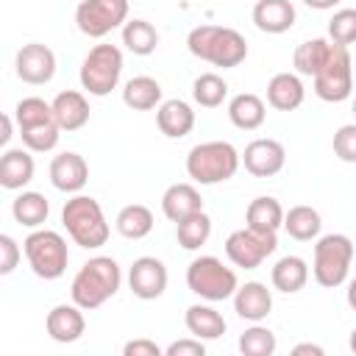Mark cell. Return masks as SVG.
I'll list each match as a JSON object with an SVG mask.
<instances>
[{"mask_svg":"<svg viewBox=\"0 0 356 356\" xmlns=\"http://www.w3.org/2000/svg\"><path fill=\"white\" fill-rule=\"evenodd\" d=\"M120 286H122V270H120L117 259H111V256H92L72 275L70 298L83 312H92V309H100L108 298H114L120 292Z\"/></svg>","mask_w":356,"mask_h":356,"instance_id":"1","label":"cell"},{"mask_svg":"<svg viewBox=\"0 0 356 356\" xmlns=\"http://www.w3.org/2000/svg\"><path fill=\"white\" fill-rule=\"evenodd\" d=\"M186 47L195 58L222 70H234L248 58V42L236 28L228 25H197L186 36Z\"/></svg>","mask_w":356,"mask_h":356,"instance_id":"2","label":"cell"},{"mask_svg":"<svg viewBox=\"0 0 356 356\" xmlns=\"http://www.w3.org/2000/svg\"><path fill=\"white\" fill-rule=\"evenodd\" d=\"M61 225L67 228L70 239L83 250H97L108 242L111 225L103 214V206L92 195H70L61 209Z\"/></svg>","mask_w":356,"mask_h":356,"instance_id":"3","label":"cell"},{"mask_svg":"<svg viewBox=\"0 0 356 356\" xmlns=\"http://www.w3.org/2000/svg\"><path fill=\"white\" fill-rule=\"evenodd\" d=\"M242 164V153L225 139H209L186 153V175L200 186L231 181Z\"/></svg>","mask_w":356,"mask_h":356,"instance_id":"4","label":"cell"},{"mask_svg":"<svg viewBox=\"0 0 356 356\" xmlns=\"http://www.w3.org/2000/svg\"><path fill=\"white\" fill-rule=\"evenodd\" d=\"M22 250L28 259V267L36 278L56 281L67 273L70 264V248L67 239L53 228H33L22 239Z\"/></svg>","mask_w":356,"mask_h":356,"instance_id":"5","label":"cell"},{"mask_svg":"<svg viewBox=\"0 0 356 356\" xmlns=\"http://www.w3.org/2000/svg\"><path fill=\"white\" fill-rule=\"evenodd\" d=\"M353 261V242L348 234H323L314 239L312 275L320 286L337 289L348 281Z\"/></svg>","mask_w":356,"mask_h":356,"instance_id":"6","label":"cell"},{"mask_svg":"<svg viewBox=\"0 0 356 356\" xmlns=\"http://www.w3.org/2000/svg\"><path fill=\"white\" fill-rule=\"evenodd\" d=\"M186 286L192 295H197L200 300L209 303H220L234 298L239 278L234 273V267L222 264V259L217 256H195L186 267Z\"/></svg>","mask_w":356,"mask_h":356,"instance_id":"7","label":"cell"},{"mask_svg":"<svg viewBox=\"0 0 356 356\" xmlns=\"http://www.w3.org/2000/svg\"><path fill=\"white\" fill-rule=\"evenodd\" d=\"M120 78H122V50L117 44H108V42L95 44L83 56L81 70H78L81 89L92 97L111 95L120 86Z\"/></svg>","mask_w":356,"mask_h":356,"instance_id":"8","label":"cell"},{"mask_svg":"<svg viewBox=\"0 0 356 356\" xmlns=\"http://www.w3.org/2000/svg\"><path fill=\"white\" fill-rule=\"evenodd\" d=\"M278 248V234L270 231H256L250 225L236 228L228 234L225 239V256L234 267L242 270H256L267 261V256H273Z\"/></svg>","mask_w":356,"mask_h":356,"instance_id":"9","label":"cell"},{"mask_svg":"<svg viewBox=\"0 0 356 356\" xmlns=\"http://www.w3.org/2000/svg\"><path fill=\"white\" fill-rule=\"evenodd\" d=\"M128 22V0H81L75 25L89 39H103Z\"/></svg>","mask_w":356,"mask_h":356,"instance_id":"10","label":"cell"},{"mask_svg":"<svg viewBox=\"0 0 356 356\" xmlns=\"http://www.w3.org/2000/svg\"><path fill=\"white\" fill-rule=\"evenodd\" d=\"M353 92V58L348 47L334 44L325 67L314 75V95L325 103H342Z\"/></svg>","mask_w":356,"mask_h":356,"instance_id":"11","label":"cell"},{"mask_svg":"<svg viewBox=\"0 0 356 356\" xmlns=\"http://www.w3.org/2000/svg\"><path fill=\"white\" fill-rule=\"evenodd\" d=\"M14 72L22 83L44 86L56 75V53L42 42H28L14 56Z\"/></svg>","mask_w":356,"mask_h":356,"instance_id":"12","label":"cell"},{"mask_svg":"<svg viewBox=\"0 0 356 356\" xmlns=\"http://www.w3.org/2000/svg\"><path fill=\"white\" fill-rule=\"evenodd\" d=\"M167 267L161 259L156 256H139L134 259V264L128 267V286L139 300H156L164 295L167 289Z\"/></svg>","mask_w":356,"mask_h":356,"instance_id":"13","label":"cell"},{"mask_svg":"<svg viewBox=\"0 0 356 356\" xmlns=\"http://www.w3.org/2000/svg\"><path fill=\"white\" fill-rule=\"evenodd\" d=\"M242 164L253 178H273L286 164V150L278 139H253L242 150Z\"/></svg>","mask_w":356,"mask_h":356,"instance_id":"14","label":"cell"},{"mask_svg":"<svg viewBox=\"0 0 356 356\" xmlns=\"http://www.w3.org/2000/svg\"><path fill=\"white\" fill-rule=\"evenodd\" d=\"M47 175H50V184H53L58 192H64V195H78V192L86 186V181H89V164H86V159H83L81 153L64 150V153L53 156Z\"/></svg>","mask_w":356,"mask_h":356,"instance_id":"15","label":"cell"},{"mask_svg":"<svg viewBox=\"0 0 356 356\" xmlns=\"http://www.w3.org/2000/svg\"><path fill=\"white\" fill-rule=\"evenodd\" d=\"M44 331L53 342H61V345H70V342H78L86 331V317H83V309L78 303H58L47 312L44 317Z\"/></svg>","mask_w":356,"mask_h":356,"instance_id":"16","label":"cell"},{"mask_svg":"<svg viewBox=\"0 0 356 356\" xmlns=\"http://www.w3.org/2000/svg\"><path fill=\"white\" fill-rule=\"evenodd\" d=\"M231 300H234L236 317H242L248 323H261L273 312V289H267V284H261V281L239 284Z\"/></svg>","mask_w":356,"mask_h":356,"instance_id":"17","label":"cell"},{"mask_svg":"<svg viewBox=\"0 0 356 356\" xmlns=\"http://www.w3.org/2000/svg\"><path fill=\"white\" fill-rule=\"evenodd\" d=\"M36 172V161L28 147H6L0 156V186L8 192H22Z\"/></svg>","mask_w":356,"mask_h":356,"instance_id":"18","label":"cell"},{"mask_svg":"<svg viewBox=\"0 0 356 356\" xmlns=\"http://www.w3.org/2000/svg\"><path fill=\"white\" fill-rule=\"evenodd\" d=\"M250 19L261 33L278 36V33H286L295 25L298 11H295L292 0H256V6L250 11Z\"/></svg>","mask_w":356,"mask_h":356,"instance_id":"19","label":"cell"},{"mask_svg":"<svg viewBox=\"0 0 356 356\" xmlns=\"http://www.w3.org/2000/svg\"><path fill=\"white\" fill-rule=\"evenodd\" d=\"M50 103H53V117H56V122H58L61 131L72 134V131H81V128L89 122L92 108H89V100H86L83 92H78V89H64V92H58Z\"/></svg>","mask_w":356,"mask_h":356,"instance_id":"20","label":"cell"},{"mask_svg":"<svg viewBox=\"0 0 356 356\" xmlns=\"http://www.w3.org/2000/svg\"><path fill=\"white\" fill-rule=\"evenodd\" d=\"M161 211L170 222H181L197 211H203V197H200V189L195 184H170L161 195Z\"/></svg>","mask_w":356,"mask_h":356,"instance_id":"21","label":"cell"},{"mask_svg":"<svg viewBox=\"0 0 356 356\" xmlns=\"http://www.w3.org/2000/svg\"><path fill=\"white\" fill-rule=\"evenodd\" d=\"M156 125L167 139H184L195 128V111L186 100L170 97L156 108Z\"/></svg>","mask_w":356,"mask_h":356,"instance_id":"22","label":"cell"},{"mask_svg":"<svg viewBox=\"0 0 356 356\" xmlns=\"http://www.w3.org/2000/svg\"><path fill=\"white\" fill-rule=\"evenodd\" d=\"M306 86L298 72H275L267 81V103L275 111H295L303 106Z\"/></svg>","mask_w":356,"mask_h":356,"instance_id":"23","label":"cell"},{"mask_svg":"<svg viewBox=\"0 0 356 356\" xmlns=\"http://www.w3.org/2000/svg\"><path fill=\"white\" fill-rule=\"evenodd\" d=\"M184 325H186V331H189L192 337H197V339H203V342L220 339V337L225 334V328H228L225 317H222L214 306H209V300H206V303H192V306L186 309V314H184Z\"/></svg>","mask_w":356,"mask_h":356,"instance_id":"24","label":"cell"},{"mask_svg":"<svg viewBox=\"0 0 356 356\" xmlns=\"http://www.w3.org/2000/svg\"><path fill=\"white\" fill-rule=\"evenodd\" d=\"M264 117H267V106L253 92H239V95H234L228 100V120L239 131H256V128H261L264 125Z\"/></svg>","mask_w":356,"mask_h":356,"instance_id":"25","label":"cell"},{"mask_svg":"<svg viewBox=\"0 0 356 356\" xmlns=\"http://www.w3.org/2000/svg\"><path fill=\"white\" fill-rule=\"evenodd\" d=\"M270 281H273V289L284 292V295H295L300 292L306 284H309V264L306 259L300 256H281L273 270H270Z\"/></svg>","mask_w":356,"mask_h":356,"instance_id":"26","label":"cell"},{"mask_svg":"<svg viewBox=\"0 0 356 356\" xmlns=\"http://www.w3.org/2000/svg\"><path fill=\"white\" fill-rule=\"evenodd\" d=\"M161 83L150 75H134L125 81L122 86V103L134 111H150V108H159L164 100H161Z\"/></svg>","mask_w":356,"mask_h":356,"instance_id":"27","label":"cell"},{"mask_svg":"<svg viewBox=\"0 0 356 356\" xmlns=\"http://www.w3.org/2000/svg\"><path fill=\"white\" fill-rule=\"evenodd\" d=\"M47 214H50V203L42 192H33V189H22L14 200H11V217L14 222L25 225V228H42L47 222Z\"/></svg>","mask_w":356,"mask_h":356,"instance_id":"28","label":"cell"},{"mask_svg":"<svg viewBox=\"0 0 356 356\" xmlns=\"http://www.w3.org/2000/svg\"><path fill=\"white\" fill-rule=\"evenodd\" d=\"M331 50H334V42H331V39H323V36H314V39L300 42V44L295 47V53H292V67H295V72L314 78V75L325 67Z\"/></svg>","mask_w":356,"mask_h":356,"instance_id":"29","label":"cell"},{"mask_svg":"<svg viewBox=\"0 0 356 356\" xmlns=\"http://www.w3.org/2000/svg\"><path fill=\"white\" fill-rule=\"evenodd\" d=\"M284 206L270 197V195H259L248 203L245 209V225L256 228V231H270V234H278V228H284Z\"/></svg>","mask_w":356,"mask_h":356,"instance_id":"30","label":"cell"},{"mask_svg":"<svg viewBox=\"0 0 356 356\" xmlns=\"http://www.w3.org/2000/svg\"><path fill=\"white\" fill-rule=\"evenodd\" d=\"M153 225H156V217H153V211L147 209V206H142V203H128V206H122L120 211H117V217H114V228H117V234L120 236H125V239H145L150 231H153Z\"/></svg>","mask_w":356,"mask_h":356,"instance_id":"31","label":"cell"},{"mask_svg":"<svg viewBox=\"0 0 356 356\" xmlns=\"http://www.w3.org/2000/svg\"><path fill=\"white\" fill-rule=\"evenodd\" d=\"M284 231L298 242H314L323 231V217L312 206H292L284 214Z\"/></svg>","mask_w":356,"mask_h":356,"instance_id":"32","label":"cell"},{"mask_svg":"<svg viewBox=\"0 0 356 356\" xmlns=\"http://www.w3.org/2000/svg\"><path fill=\"white\" fill-rule=\"evenodd\" d=\"M122 44L134 56H150L159 47V31L147 19H128L122 25Z\"/></svg>","mask_w":356,"mask_h":356,"instance_id":"33","label":"cell"},{"mask_svg":"<svg viewBox=\"0 0 356 356\" xmlns=\"http://www.w3.org/2000/svg\"><path fill=\"white\" fill-rule=\"evenodd\" d=\"M192 100L200 108H217L228 100V81L217 72H200L192 81Z\"/></svg>","mask_w":356,"mask_h":356,"instance_id":"34","label":"cell"},{"mask_svg":"<svg viewBox=\"0 0 356 356\" xmlns=\"http://www.w3.org/2000/svg\"><path fill=\"white\" fill-rule=\"evenodd\" d=\"M211 236V217L206 211H197L181 222H175V239L184 250H200Z\"/></svg>","mask_w":356,"mask_h":356,"instance_id":"35","label":"cell"},{"mask_svg":"<svg viewBox=\"0 0 356 356\" xmlns=\"http://www.w3.org/2000/svg\"><path fill=\"white\" fill-rule=\"evenodd\" d=\"M19 139H22V147H28L31 153H50V150H56V145L61 139V128H58L56 120H50V122H42V125L22 128Z\"/></svg>","mask_w":356,"mask_h":356,"instance_id":"36","label":"cell"},{"mask_svg":"<svg viewBox=\"0 0 356 356\" xmlns=\"http://www.w3.org/2000/svg\"><path fill=\"white\" fill-rule=\"evenodd\" d=\"M14 120H17V131L22 128H31V125H42V122H50L56 120L53 117V103L31 95V97H22L17 106H14Z\"/></svg>","mask_w":356,"mask_h":356,"instance_id":"37","label":"cell"},{"mask_svg":"<svg viewBox=\"0 0 356 356\" xmlns=\"http://www.w3.org/2000/svg\"><path fill=\"white\" fill-rule=\"evenodd\" d=\"M275 348H278L275 334H273L267 325H261V323H253V325L245 328L242 337H239V350H242V356H273Z\"/></svg>","mask_w":356,"mask_h":356,"instance_id":"38","label":"cell"},{"mask_svg":"<svg viewBox=\"0 0 356 356\" xmlns=\"http://www.w3.org/2000/svg\"><path fill=\"white\" fill-rule=\"evenodd\" d=\"M328 39L334 44H356V8H337L328 19Z\"/></svg>","mask_w":356,"mask_h":356,"instance_id":"39","label":"cell"},{"mask_svg":"<svg viewBox=\"0 0 356 356\" xmlns=\"http://www.w3.org/2000/svg\"><path fill=\"white\" fill-rule=\"evenodd\" d=\"M331 147H334V156L345 164H356V122H348V125H339L334 139H331Z\"/></svg>","mask_w":356,"mask_h":356,"instance_id":"40","label":"cell"},{"mask_svg":"<svg viewBox=\"0 0 356 356\" xmlns=\"http://www.w3.org/2000/svg\"><path fill=\"white\" fill-rule=\"evenodd\" d=\"M22 248L17 245V239L11 234H0V275H11L22 259Z\"/></svg>","mask_w":356,"mask_h":356,"instance_id":"41","label":"cell"},{"mask_svg":"<svg viewBox=\"0 0 356 356\" xmlns=\"http://www.w3.org/2000/svg\"><path fill=\"white\" fill-rule=\"evenodd\" d=\"M164 356H206V342L197 339V337H184V339H175L164 348Z\"/></svg>","mask_w":356,"mask_h":356,"instance_id":"42","label":"cell"},{"mask_svg":"<svg viewBox=\"0 0 356 356\" xmlns=\"http://www.w3.org/2000/svg\"><path fill=\"white\" fill-rule=\"evenodd\" d=\"M122 356H164V348H159L153 339L139 337L122 345Z\"/></svg>","mask_w":356,"mask_h":356,"instance_id":"43","label":"cell"},{"mask_svg":"<svg viewBox=\"0 0 356 356\" xmlns=\"http://www.w3.org/2000/svg\"><path fill=\"white\" fill-rule=\"evenodd\" d=\"M323 353L325 350L320 345H314V342H300V345L292 348V356H323Z\"/></svg>","mask_w":356,"mask_h":356,"instance_id":"44","label":"cell"},{"mask_svg":"<svg viewBox=\"0 0 356 356\" xmlns=\"http://www.w3.org/2000/svg\"><path fill=\"white\" fill-rule=\"evenodd\" d=\"M14 114H3V134H0V145L6 147L8 142H11V136H14Z\"/></svg>","mask_w":356,"mask_h":356,"instance_id":"45","label":"cell"},{"mask_svg":"<svg viewBox=\"0 0 356 356\" xmlns=\"http://www.w3.org/2000/svg\"><path fill=\"white\" fill-rule=\"evenodd\" d=\"M309 8H314V11H328V8H334V6H339L342 0H303Z\"/></svg>","mask_w":356,"mask_h":356,"instance_id":"46","label":"cell"},{"mask_svg":"<svg viewBox=\"0 0 356 356\" xmlns=\"http://www.w3.org/2000/svg\"><path fill=\"white\" fill-rule=\"evenodd\" d=\"M345 300H348V306L356 312V275L348 281V292H345Z\"/></svg>","mask_w":356,"mask_h":356,"instance_id":"47","label":"cell"},{"mask_svg":"<svg viewBox=\"0 0 356 356\" xmlns=\"http://www.w3.org/2000/svg\"><path fill=\"white\" fill-rule=\"evenodd\" d=\"M348 348H350V350H353V353H356V328H353V331H350V339H348Z\"/></svg>","mask_w":356,"mask_h":356,"instance_id":"48","label":"cell"},{"mask_svg":"<svg viewBox=\"0 0 356 356\" xmlns=\"http://www.w3.org/2000/svg\"><path fill=\"white\" fill-rule=\"evenodd\" d=\"M353 117H356V97H353Z\"/></svg>","mask_w":356,"mask_h":356,"instance_id":"49","label":"cell"}]
</instances>
